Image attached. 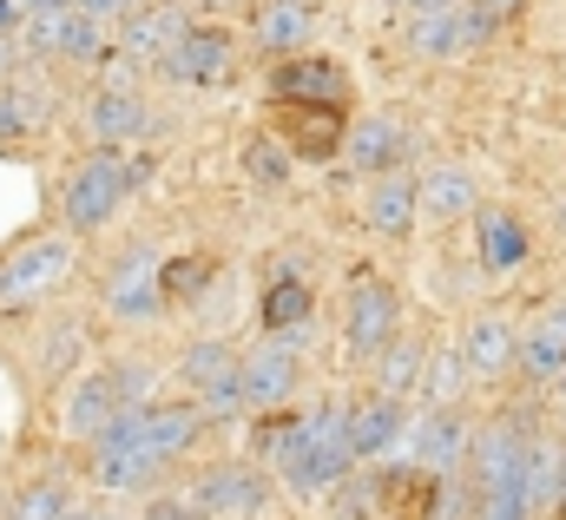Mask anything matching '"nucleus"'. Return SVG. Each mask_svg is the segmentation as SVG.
<instances>
[{"mask_svg":"<svg viewBox=\"0 0 566 520\" xmlns=\"http://www.w3.org/2000/svg\"><path fill=\"white\" fill-rule=\"evenodd\" d=\"M271 461H277V481L290 495H329L336 481H349V408L343 402H323L310 415H283L277 435H271Z\"/></svg>","mask_w":566,"mask_h":520,"instance_id":"1","label":"nucleus"},{"mask_svg":"<svg viewBox=\"0 0 566 520\" xmlns=\"http://www.w3.org/2000/svg\"><path fill=\"white\" fill-rule=\"evenodd\" d=\"M165 475V461L145 441V408H126L99 441H93V488L99 495H145Z\"/></svg>","mask_w":566,"mask_h":520,"instance_id":"2","label":"nucleus"},{"mask_svg":"<svg viewBox=\"0 0 566 520\" xmlns=\"http://www.w3.org/2000/svg\"><path fill=\"white\" fill-rule=\"evenodd\" d=\"M133 178H139L133 158H126V152H106V145H99L86 165H73V178H66V205H60L66 225H73V238H80V231H99V225L126 205Z\"/></svg>","mask_w":566,"mask_h":520,"instance_id":"3","label":"nucleus"},{"mask_svg":"<svg viewBox=\"0 0 566 520\" xmlns=\"http://www.w3.org/2000/svg\"><path fill=\"white\" fill-rule=\"evenodd\" d=\"M73 263H80L73 238H40V245L13 251L0 263V303H40L46 290H60L73 277Z\"/></svg>","mask_w":566,"mask_h":520,"instance_id":"4","label":"nucleus"},{"mask_svg":"<svg viewBox=\"0 0 566 520\" xmlns=\"http://www.w3.org/2000/svg\"><path fill=\"white\" fill-rule=\"evenodd\" d=\"M402 336V297L382 277H356L349 283V350L356 356H382Z\"/></svg>","mask_w":566,"mask_h":520,"instance_id":"5","label":"nucleus"},{"mask_svg":"<svg viewBox=\"0 0 566 520\" xmlns=\"http://www.w3.org/2000/svg\"><path fill=\"white\" fill-rule=\"evenodd\" d=\"M27 46H33L40 60H99V20H93L86 7H73V0L40 7V13L27 20Z\"/></svg>","mask_w":566,"mask_h":520,"instance_id":"6","label":"nucleus"},{"mask_svg":"<svg viewBox=\"0 0 566 520\" xmlns=\"http://www.w3.org/2000/svg\"><path fill=\"white\" fill-rule=\"evenodd\" d=\"M231 66H238L231 33H218V27H191V33L171 46V60H165L158 73H165L171 86H224Z\"/></svg>","mask_w":566,"mask_h":520,"instance_id":"7","label":"nucleus"},{"mask_svg":"<svg viewBox=\"0 0 566 520\" xmlns=\"http://www.w3.org/2000/svg\"><path fill=\"white\" fill-rule=\"evenodd\" d=\"M409 455L422 475H461V461L474 455V428L461 422V408H428L409 428Z\"/></svg>","mask_w":566,"mask_h":520,"instance_id":"8","label":"nucleus"},{"mask_svg":"<svg viewBox=\"0 0 566 520\" xmlns=\"http://www.w3.org/2000/svg\"><path fill=\"white\" fill-rule=\"evenodd\" d=\"M106 310L126 316V323H151V316L165 310V270H158L151 251H126V258L113 263V277H106Z\"/></svg>","mask_w":566,"mask_h":520,"instance_id":"9","label":"nucleus"},{"mask_svg":"<svg viewBox=\"0 0 566 520\" xmlns=\"http://www.w3.org/2000/svg\"><path fill=\"white\" fill-rule=\"evenodd\" d=\"M461 356H468L474 383H494V376L521 370V323L507 310H481L468 323V336H461Z\"/></svg>","mask_w":566,"mask_h":520,"instance_id":"10","label":"nucleus"},{"mask_svg":"<svg viewBox=\"0 0 566 520\" xmlns=\"http://www.w3.org/2000/svg\"><path fill=\"white\" fill-rule=\"evenodd\" d=\"M271 93L283 106H349V73L336 60H296L283 53L271 73Z\"/></svg>","mask_w":566,"mask_h":520,"instance_id":"11","label":"nucleus"},{"mask_svg":"<svg viewBox=\"0 0 566 520\" xmlns=\"http://www.w3.org/2000/svg\"><path fill=\"white\" fill-rule=\"evenodd\" d=\"M191 495H198L205 520H231V514H258L271 488H264L258 468H244V461H218V468H205V475L191 481Z\"/></svg>","mask_w":566,"mask_h":520,"instance_id":"12","label":"nucleus"},{"mask_svg":"<svg viewBox=\"0 0 566 520\" xmlns=\"http://www.w3.org/2000/svg\"><path fill=\"white\" fill-rule=\"evenodd\" d=\"M349 448H356V461H382V455H396V448H409V415H402V402L396 395H369V402H356L349 408Z\"/></svg>","mask_w":566,"mask_h":520,"instance_id":"13","label":"nucleus"},{"mask_svg":"<svg viewBox=\"0 0 566 520\" xmlns=\"http://www.w3.org/2000/svg\"><path fill=\"white\" fill-rule=\"evenodd\" d=\"M185 33H191V20H185L178 7H139L133 20H119V60H133V66H165Z\"/></svg>","mask_w":566,"mask_h":520,"instance_id":"14","label":"nucleus"},{"mask_svg":"<svg viewBox=\"0 0 566 520\" xmlns=\"http://www.w3.org/2000/svg\"><path fill=\"white\" fill-rule=\"evenodd\" d=\"M86 132H93L106 152H126V145H139L145 132H151V106H145L133 86H106V93L86 106Z\"/></svg>","mask_w":566,"mask_h":520,"instance_id":"15","label":"nucleus"},{"mask_svg":"<svg viewBox=\"0 0 566 520\" xmlns=\"http://www.w3.org/2000/svg\"><path fill=\"white\" fill-rule=\"evenodd\" d=\"M566 370V303L534 310V323H521V376L527 383H560Z\"/></svg>","mask_w":566,"mask_h":520,"instance_id":"16","label":"nucleus"},{"mask_svg":"<svg viewBox=\"0 0 566 520\" xmlns=\"http://www.w3.org/2000/svg\"><path fill=\"white\" fill-rule=\"evenodd\" d=\"M363 218H369V231H382V238H409L416 218H422V178H409V171H382V178L369 185Z\"/></svg>","mask_w":566,"mask_h":520,"instance_id":"17","label":"nucleus"},{"mask_svg":"<svg viewBox=\"0 0 566 520\" xmlns=\"http://www.w3.org/2000/svg\"><path fill=\"white\" fill-rule=\"evenodd\" d=\"M244 389H251V408H277L296 395V343L283 336H264L251 356H244Z\"/></svg>","mask_w":566,"mask_h":520,"instance_id":"18","label":"nucleus"},{"mask_svg":"<svg viewBox=\"0 0 566 520\" xmlns=\"http://www.w3.org/2000/svg\"><path fill=\"white\" fill-rule=\"evenodd\" d=\"M119 415H126V408H119L113 370H106V376H80V383H73V395H66V415H60V422H66V435H73V441H86V448H93V441H99Z\"/></svg>","mask_w":566,"mask_h":520,"instance_id":"19","label":"nucleus"},{"mask_svg":"<svg viewBox=\"0 0 566 520\" xmlns=\"http://www.w3.org/2000/svg\"><path fill=\"white\" fill-rule=\"evenodd\" d=\"M396 158H402V126H396L389 113L349 119V138H343V165H349V171L382 178V171H396Z\"/></svg>","mask_w":566,"mask_h":520,"instance_id":"20","label":"nucleus"},{"mask_svg":"<svg viewBox=\"0 0 566 520\" xmlns=\"http://www.w3.org/2000/svg\"><path fill=\"white\" fill-rule=\"evenodd\" d=\"M349 138L343 106H283V145L296 158H336Z\"/></svg>","mask_w":566,"mask_h":520,"instance_id":"21","label":"nucleus"},{"mask_svg":"<svg viewBox=\"0 0 566 520\" xmlns=\"http://www.w3.org/2000/svg\"><path fill=\"white\" fill-rule=\"evenodd\" d=\"M198 435H205V408H198V402H178V408H171V402H151V408H145V441H151V455H158L165 468H171L178 455H191Z\"/></svg>","mask_w":566,"mask_h":520,"instance_id":"22","label":"nucleus"},{"mask_svg":"<svg viewBox=\"0 0 566 520\" xmlns=\"http://www.w3.org/2000/svg\"><path fill=\"white\" fill-rule=\"evenodd\" d=\"M468 211H474V178H468L461 165H428L422 171V218L454 225V218H468Z\"/></svg>","mask_w":566,"mask_h":520,"instance_id":"23","label":"nucleus"},{"mask_svg":"<svg viewBox=\"0 0 566 520\" xmlns=\"http://www.w3.org/2000/svg\"><path fill=\"white\" fill-rule=\"evenodd\" d=\"M409 53L416 60H454L461 53V7H428V13H409Z\"/></svg>","mask_w":566,"mask_h":520,"instance_id":"24","label":"nucleus"},{"mask_svg":"<svg viewBox=\"0 0 566 520\" xmlns=\"http://www.w3.org/2000/svg\"><path fill=\"white\" fill-rule=\"evenodd\" d=\"M244 370V356L231 350V343H218V336H205V343H191L185 356H178V383L191 395H205L211 383H224V376H238Z\"/></svg>","mask_w":566,"mask_h":520,"instance_id":"25","label":"nucleus"},{"mask_svg":"<svg viewBox=\"0 0 566 520\" xmlns=\"http://www.w3.org/2000/svg\"><path fill=\"white\" fill-rule=\"evenodd\" d=\"M468 383H474V370H468L461 350H428V370H422V402L428 408H461Z\"/></svg>","mask_w":566,"mask_h":520,"instance_id":"26","label":"nucleus"},{"mask_svg":"<svg viewBox=\"0 0 566 520\" xmlns=\"http://www.w3.org/2000/svg\"><path fill=\"white\" fill-rule=\"evenodd\" d=\"M474 231H481V263L488 270H514V263L527 258V231H521L514 211H481Z\"/></svg>","mask_w":566,"mask_h":520,"instance_id":"27","label":"nucleus"},{"mask_svg":"<svg viewBox=\"0 0 566 520\" xmlns=\"http://www.w3.org/2000/svg\"><path fill=\"white\" fill-rule=\"evenodd\" d=\"M422 370H428V350L422 343H409V336H396L389 350H382V363H376V389L382 395H422Z\"/></svg>","mask_w":566,"mask_h":520,"instance_id":"28","label":"nucleus"},{"mask_svg":"<svg viewBox=\"0 0 566 520\" xmlns=\"http://www.w3.org/2000/svg\"><path fill=\"white\" fill-rule=\"evenodd\" d=\"M303 40H310V7L303 0H271L258 13V46L264 53H296Z\"/></svg>","mask_w":566,"mask_h":520,"instance_id":"29","label":"nucleus"},{"mask_svg":"<svg viewBox=\"0 0 566 520\" xmlns=\"http://www.w3.org/2000/svg\"><path fill=\"white\" fill-rule=\"evenodd\" d=\"M303 323H310V290H303V277H277V283L264 290V330H271V336H283V330L296 336Z\"/></svg>","mask_w":566,"mask_h":520,"instance_id":"30","label":"nucleus"},{"mask_svg":"<svg viewBox=\"0 0 566 520\" xmlns=\"http://www.w3.org/2000/svg\"><path fill=\"white\" fill-rule=\"evenodd\" d=\"M560 448L554 441H541L534 435V448H527V508L541 514V508H560Z\"/></svg>","mask_w":566,"mask_h":520,"instance_id":"31","label":"nucleus"},{"mask_svg":"<svg viewBox=\"0 0 566 520\" xmlns=\"http://www.w3.org/2000/svg\"><path fill=\"white\" fill-rule=\"evenodd\" d=\"M46 119V93L40 86H20V80H7L0 86V138H13V132L40 126Z\"/></svg>","mask_w":566,"mask_h":520,"instance_id":"32","label":"nucleus"},{"mask_svg":"<svg viewBox=\"0 0 566 520\" xmlns=\"http://www.w3.org/2000/svg\"><path fill=\"white\" fill-rule=\"evenodd\" d=\"M198 408H205V422H231V415H244V408H251L244 370H238V376H224V383H211V389L198 395Z\"/></svg>","mask_w":566,"mask_h":520,"instance_id":"33","label":"nucleus"},{"mask_svg":"<svg viewBox=\"0 0 566 520\" xmlns=\"http://www.w3.org/2000/svg\"><path fill=\"white\" fill-rule=\"evenodd\" d=\"M66 508H73V495H66L60 481H33V488L13 501V520H60Z\"/></svg>","mask_w":566,"mask_h":520,"instance_id":"34","label":"nucleus"},{"mask_svg":"<svg viewBox=\"0 0 566 520\" xmlns=\"http://www.w3.org/2000/svg\"><path fill=\"white\" fill-rule=\"evenodd\" d=\"M113 389H119V408H151L158 370H151V363H119V370H113Z\"/></svg>","mask_w":566,"mask_h":520,"instance_id":"35","label":"nucleus"},{"mask_svg":"<svg viewBox=\"0 0 566 520\" xmlns=\"http://www.w3.org/2000/svg\"><path fill=\"white\" fill-rule=\"evenodd\" d=\"M290 158H296V152H290V145H271V138H258V145H251V171H258V178H264V185H283V178H290Z\"/></svg>","mask_w":566,"mask_h":520,"instance_id":"36","label":"nucleus"},{"mask_svg":"<svg viewBox=\"0 0 566 520\" xmlns=\"http://www.w3.org/2000/svg\"><path fill=\"white\" fill-rule=\"evenodd\" d=\"M151 520H205V508H198V495H185V501L178 495H158L151 501Z\"/></svg>","mask_w":566,"mask_h":520,"instance_id":"37","label":"nucleus"},{"mask_svg":"<svg viewBox=\"0 0 566 520\" xmlns=\"http://www.w3.org/2000/svg\"><path fill=\"white\" fill-rule=\"evenodd\" d=\"M73 7H86L93 20H133L139 7H151V0H73Z\"/></svg>","mask_w":566,"mask_h":520,"instance_id":"38","label":"nucleus"},{"mask_svg":"<svg viewBox=\"0 0 566 520\" xmlns=\"http://www.w3.org/2000/svg\"><path fill=\"white\" fill-rule=\"evenodd\" d=\"M27 20V0H0V33H13Z\"/></svg>","mask_w":566,"mask_h":520,"instance_id":"39","label":"nucleus"},{"mask_svg":"<svg viewBox=\"0 0 566 520\" xmlns=\"http://www.w3.org/2000/svg\"><path fill=\"white\" fill-rule=\"evenodd\" d=\"M0 80H13V33H0Z\"/></svg>","mask_w":566,"mask_h":520,"instance_id":"40","label":"nucleus"},{"mask_svg":"<svg viewBox=\"0 0 566 520\" xmlns=\"http://www.w3.org/2000/svg\"><path fill=\"white\" fill-rule=\"evenodd\" d=\"M474 7H488V13H501V20H507V13H521V0H474Z\"/></svg>","mask_w":566,"mask_h":520,"instance_id":"41","label":"nucleus"},{"mask_svg":"<svg viewBox=\"0 0 566 520\" xmlns=\"http://www.w3.org/2000/svg\"><path fill=\"white\" fill-rule=\"evenodd\" d=\"M389 7H402V13H428V7H448V0H389Z\"/></svg>","mask_w":566,"mask_h":520,"instance_id":"42","label":"nucleus"},{"mask_svg":"<svg viewBox=\"0 0 566 520\" xmlns=\"http://www.w3.org/2000/svg\"><path fill=\"white\" fill-rule=\"evenodd\" d=\"M60 520H106V514H93V508H66Z\"/></svg>","mask_w":566,"mask_h":520,"instance_id":"43","label":"nucleus"},{"mask_svg":"<svg viewBox=\"0 0 566 520\" xmlns=\"http://www.w3.org/2000/svg\"><path fill=\"white\" fill-rule=\"evenodd\" d=\"M560 514H566V461H560Z\"/></svg>","mask_w":566,"mask_h":520,"instance_id":"44","label":"nucleus"},{"mask_svg":"<svg viewBox=\"0 0 566 520\" xmlns=\"http://www.w3.org/2000/svg\"><path fill=\"white\" fill-rule=\"evenodd\" d=\"M554 389H560V402H566V370H560V383H554Z\"/></svg>","mask_w":566,"mask_h":520,"instance_id":"45","label":"nucleus"},{"mask_svg":"<svg viewBox=\"0 0 566 520\" xmlns=\"http://www.w3.org/2000/svg\"><path fill=\"white\" fill-rule=\"evenodd\" d=\"M560 238H566V198H560Z\"/></svg>","mask_w":566,"mask_h":520,"instance_id":"46","label":"nucleus"},{"mask_svg":"<svg viewBox=\"0 0 566 520\" xmlns=\"http://www.w3.org/2000/svg\"><path fill=\"white\" fill-rule=\"evenodd\" d=\"M198 7H224V0H198Z\"/></svg>","mask_w":566,"mask_h":520,"instance_id":"47","label":"nucleus"}]
</instances>
